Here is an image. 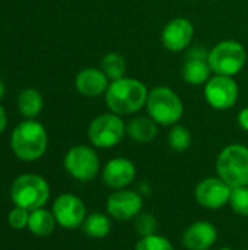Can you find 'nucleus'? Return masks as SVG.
<instances>
[{
	"label": "nucleus",
	"mask_w": 248,
	"mask_h": 250,
	"mask_svg": "<svg viewBox=\"0 0 248 250\" xmlns=\"http://www.w3.org/2000/svg\"><path fill=\"white\" fill-rule=\"evenodd\" d=\"M148 94L149 89L140 79L124 76L110 82L104 98L111 113L124 117L137 114L146 105Z\"/></svg>",
	"instance_id": "obj_1"
},
{
	"label": "nucleus",
	"mask_w": 248,
	"mask_h": 250,
	"mask_svg": "<svg viewBox=\"0 0 248 250\" xmlns=\"http://www.w3.org/2000/svg\"><path fill=\"white\" fill-rule=\"evenodd\" d=\"M10 146L13 154L19 160L37 161L47 151V130L39 122L34 119H26L13 129L10 136Z\"/></svg>",
	"instance_id": "obj_2"
},
{
	"label": "nucleus",
	"mask_w": 248,
	"mask_h": 250,
	"mask_svg": "<svg viewBox=\"0 0 248 250\" xmlns=\"http://www.w3.org/2000/svg\"><path fill=\"white\" fill-rule=\"evenodd\" d=\"M148 116L158 126H174L184 114V104L180 95L170 86H153L149 89L146 105Z\"/></svg>",
	"instance_id": "obj_3"
},
{
	"label": "nucleus",
	"mask_w": 248,
	"mask_h": 250,
	"mask_svg": "<svg viewBox=\"0 0 248 250\" xmlns=\"http://www.w3.org/2000/svg\"><path fill=\"white\" fill-rule=\"evenodd\" d=\"M216 171L232 189L248 186V148L243 144L225 146L216 158Z\"/></svg>",
	"instance_id": "obj_4"
},
{
	"label": "nucleus",
	"mask_w": 248,
	"mask_h": 250,
	"mask_svg": "<svg viewBox=\"0 0 248 250\" xmlns=\"http://www.w3.org/2000/svg\"><path fill=\"white\" fill-rule=\"evenodd\" d=\"M10 199L15 207L28 209L29 212L44 208L50 199V186L38 174H22L15 179L10 188Z\"/></svg>",
	"instance_id": "obj_5"
},
{
	"label": "nucleus",
	"mask_w": 248,
	"mask_h": 250,
	"mask_svg": "<svg viewBox=\"0 0 248 250\" xmlns=\"http://www.w3.org/2000/svg\"><path fill=\"white\" fill-rule=\"evenodd\" d=\"M208 59L213 75L234 78L247 63V50L240 41L224 40L209 50Z\"/></svg>",
	"instance_id": "obj_6"
},
{
	"label": "nucleus",
	"mask_w": 248,
	"mask_h": 250,
	"mask_svg": "<svg viewBox=\"0 0 248 250\" xmlns=\"http://www.w3.org/2000/svg\"><path fill=\"white\" fill-rule=\"evenodd\" d=\"M126 136V122L115 113H102L92 119L88 127V139L92 146L108 149L118 145Z\"/></svg>",
	"instance_id": "obj_7"
},
{
	"label": "nucleus",
	"mask_w": 248,
	"mask_h": 250,
	"mask_svg": "<svg viewBox=\"0 0 248 250\" xmlns=\"http://www.w3.org/2000/svg\"><path fill=\"white\" fill-rule=\"evenodd\" d=\"M66 171L79 182H91L101 170L99 157L92 146L75 145L64 155Z\"/></svg>",
	"instance_id": "obj_8"
},
{
	"label": "nucleus",
	"mask_w": 248,
	"mask_h": 250,
	"mask_svg": "<svg viewBox=\"0 0 248 250\" xmlns=\"http://www.w3.org/2000/svg\"><path fill=\"white\" fill-rule=\"evenodd\" d=\"M203 94L206 103L218 111L231 110L240 97L238 83L231 76L212 75L210 79L203 85Z\"/></svg>",
	"instance_id": "obj_9"
},
{
	"label": "nucleus",
	"mask_w": 248,
	"mask_h": 250,
	"mask_svg": "<svg viewBox=\"0 0 248 250\" xmlns=\"http://www.w3.org/2000/svg\"><path fill=\"white\" fill-rule=\"evenodd\" d=\"M53 214L60 227L73 230L82 227L86 215V207L80 198L72 193H63L53 204Z\"/></svg>",
	"instance_id": "obj_10"
},
{
	"label": "nucleus",
	"mask_w": 248,
	"mask_h": 250,
	"mask_svg": "<svg viewBox=\"0 0 248 250\" xmlns=\"http://www.w3.org/2000/svg\"><path fill=\"white\" fill-rule=\"evenodd\" d=\"M194 38V26L190 19L178 16L165 23L161 32L162 47L171 53H181L190 48Z\"/></svg>",
	"instance_id": "obj_11"
},
{
	"label": "nucleus",
	"mask_w": 248,
	"mask_h": 250,
	"mask_svg": "<svg viewBox=\"0 0 248 250\" xmlns=\"http://www.w3.org/2000/svg\"><path fill=\"white\" fill-rule=\"evenodd\" d=\"M231 192L232 188L221 177H206L197 183L194 189V198L200 207L215 211L229 204Z\"/></svg>",
	"instance_id": "obj_12"
},
{
	"label": "nucleus",
	"mask_w": 248,
	"mask_h": 250,
	"mask_svg": "<svg viewBox=\"0 0 248 250\" xmlns=\"http://www.w3.org/2000/svg\"><path fill=\"white\" fill-rule=\"evenodd\" d=\"M209 51H206L203 47H190L183 67H181V78L186 83L193 85V86H200L205 85L212 73L210 64H209Z\"/></svg>",
	"instance_id": "obj_13"
},
{
	"label": "nucleus",
	"mask_w": 248,
	"mask_h": 250,
	"mask_svg": "<svg viewBox=\"0 0 248 250\" xmlns=\"http://www.w3.org/2000/svg\"><path fill=\"white\" fill-rule=\"evenodd\" d=\"M142 196L133 190L120 189L111 193L107 199V212L118 221H129L142 212Z\"/></svg>",
	"instance_id": "obj_14"
},
{
	"label": "nucleus",
	"mask_w": 248,
	"mask_h": 250,
	"mask_svg": "<svg viewBox=\"0 0 248 250\" xmlns=\"http://www.w3.org/2000/svg\"><path fill=\"white\" fill-rule=\"evenodd\" d=\"M102 182L105 186L120 190L127 188L136 177L134 164L124 157H117L110 160L102 168Z\"/></svg>",
	"instance_id": "obj_15"
},
{
	"label": "nucleus",
	"mask_w": 248,
	"mask_h": 250,
	"mask_svg": "<svg viewBox=\"0 0 248 250\" xmlns=\"http://www.w3.org/2000/svg\"><path fill=\"white\" fill-rule=\"evenodd\" d=\"M110 79L101 70V67H85L75 78V86L77 92L88 98H96L105 95Z\"/></svg>",
	"instance_id": "obj_16"
},
{
	"label": "nucleus",
	"mask_w": 248,
	"mask_h": 250,
	"mask_svg": "<svg viewBox=\"0 0 248 250\" xmlns=\"http://www.w3.org/2000/svg\"><path fill=\"white\" fill-rule=\"evenodd\" d=\"M218 239L216 227L209 221H197L183 233V245L189 250H209Z\"/></svg>",
	"instance_id": "obj_17"
},
{
	"label": "nucleus",
	"mask_w": 248,
	"mask_h": 250,
	"mask_svg": "<svg viewBox=\"0 0 248 250\" xmlns=\"http://www.w3.org/2000/svg\"><path fill=\"white\" fill-rule=\"evenodd\" d=\"M126 135L139 144H149L158 135V125L149 116H134L126 123Z\"/></svg>",
	"instance_id": "obj_18"
},
{
	"label": "nucleus",
	"mask_w": 248,
	"mask_h": 250,
	"mask_svg": "<svg viewBox=\"0 0 248 250\" xmlns=\"http://www.w3.org/2000/svg\"><path fill=\"white\" fill-rule=\"evenodd\" d=\"M57 221L53 214V211H47L45 208H38L29 212V221H28V230L38 236V237H47L56 230Z\"/></svg>",
	"instance_id": "obj_19"
},
{
	"label": "nucleus",
	"mask_w": 248,
	"mask_h": 250,
	"mask_svg": "<svg viewBox=\"0 0 248 250\" xmlns=\"http://www.w3.org/2000/svg\"><path fill=\"white\" fill-rule=\"evenodd\" d=\"M44 107L41 94L34 88L23 89L18 97V110L25 119H35Z\"/></svg>",
	"instance_id": "obj_20"
},
{
	"label": "nucleus",
	"mask_w": 248,
	"mask_h": 250,
	"mask_svg": "<svg viewBox=\"0 0 248 250\" xmlns=\"http://www.w3.org/2000/svg\"><path fill=\"white\" fill-rule=\"evenodd\" d=\"M83 233L91 239H104L111 230V221L105 214L94 212L88 215L82 224Z\"/></svg>",
	"instance_id": "obj_21"
},
{
	"label": "nucleus",
	"mask_w": 248,
	"mask_h": 250,
	"mask_svg": "<svg viewBox=\"0 0 248 250\" xmlns=\"http://www.w3.org/2000/svg\"><path fill=\"white\" fill-rule=\"evenodd\" d=\"M101 70L105 73V76L110 81H117L126 76L127 72V63L126 59L115 51L107 53L104 54L102 60H101Z\"/></svg>",
	"instance_id": "obj_22"
},
{
	"label": "nucleus",
	"mask_w": 248,
	"mask_h": 250,
	"mask_svg": "<svg viewBox=\"0 0 248 250\" xmlns=\"http://www.w3.org/2000/svg\"><path fill=\"white\" fill-rule=\"evenodd\" d=\"M168 145L172 151L175 152H184L190 148L191 145V133L190 130L177 123L174 126H171L170 133H168Z\"/></svg>",
	"instance_id": "obj_23"
},
{
	"label": "nucleus",
	"mask_w": 248,
	"mask_h": 250,
	"mask_svg": "<svg viewBox=\"0 0 248 250\" xmlns=\"http://www.w3.org/2000/svg\"><path fill=\"white\" fill-rule=\"evenodd\" d=\"M229 207L235 214L241 217H248V186H240L232 189L229 196Z\"/></svg>",
	"instance_id": "obj_24"
},
{
	"label": "nucleus",
	"mask_w": 248,
	"mask_h": 250,
	"mask_svg": "<svg viewBox=\"0 0 248 250\" xmlns=\"http://www.w3.org/2000/svg\"><path fill=\"white\" fill-rule=\"evenodd\" d=\"M156 227H158V221L149 212H140L134 218V230L140 237H148V236L156 234L155 233Z\"/></svg>",
	"instance_id": "obj_25"
},
{
	"label": "nucleus",
	"mask_w": 248,
	"mask_h": 250,
	"mask_svg": "<svg viewBox=\"0 0 248 250\" xmlns=\"http://www.w3.org/2000/svg\"><path fill=\"white\" fill-rule=\"evenodd\" d=\"M134 250H174L171 242L159 234H152L148 237H142Z\"/></svg>",
	"instance_id": "obj_26"
},
{
	"label": "nucleus",
	"mask_w": 248,
	"mask_h": 250,
	"mask_svg": "<svg viewBox=\"0 0 248 250\" xmlns=\"http://www.w3.org/2000/svg\"><path fill=\"white\" fill-rule=\"evenodd\" d=\"M28 221H29V211L19 207H15L7 215V223L15 230L28 229Z\"/></svg>",
	"instance_id": "obj_27"
},
{
	"label": "nucleus",
	"mask_w": 248,
	"mask_h": 250,
	"mask_svg": "<svg viewBox=\"0 0 248 250\" xmlns=\"http://www.w3.org/2000/svg\"><path fill=\"white\" fill-rule=\"evenodd\" d=\"M237 122H238V126L244 132H248V107H244L240 110V113L237 116Z\"/></svg>",
	"instance_id": "obj_28"
},
{
	"label": "nucleus",
	"mask_w": 248,
	"mask_h": 250,
	"mask_svg": "<svg viewBox=\"0 0 248 250\" xmlns=\"http://www.w3.org/2000/svg\"><path fill=\"white\" fill-rule=\"evenodd\" d=\"M6 126H7V116H6V111H4V108L0 105V135L4 132Z\"/></svg>",
	"instance_id": "obj_29"
},
{
	"label": "nucleus",
	"mask_w": 248,
	"mask_h": 250,
	"mask_svg": "<svg viewBox=\"0 0 248 250\" xmlns=\"http://www.w3.org/2000/svg\"><path fill=\"white\" fill-rule=\"evenodd\" d=\"M4 91H6V86H4V83H3V81L0 79V98L4 95Z\"/></svg>",
	"instance_id": "obj_30"
},
{
	"label": "nucleus",
	"mask_w": 248,
	"mask_h": 250,
	"mask_svg": "<svg viewBox=\"0 0 248 250\" xmlns=\"http://www.w3.org/2000/svg\"><path fill=\"white\" fill-rule=\"evenodd\" d=\"M219 250H232L231 248H222V249H219Z\"/></svg>",
	"instance_id": "obj_31"
},
{
	"label": "nucleus",
	"mask_w": 248,
	"mask_h": 250,
	"mask_svg": "<svg viewBox=\"0 0 248 250\" xmlns=\"http://www.w3.org/2000/svg\"><path fill=\"white\" fill-rule=\"evenodd\" d=\"M212 1H221V0H212Z\"/></svg>",
	"instance_id": "obj_32"
}]
</instances>
